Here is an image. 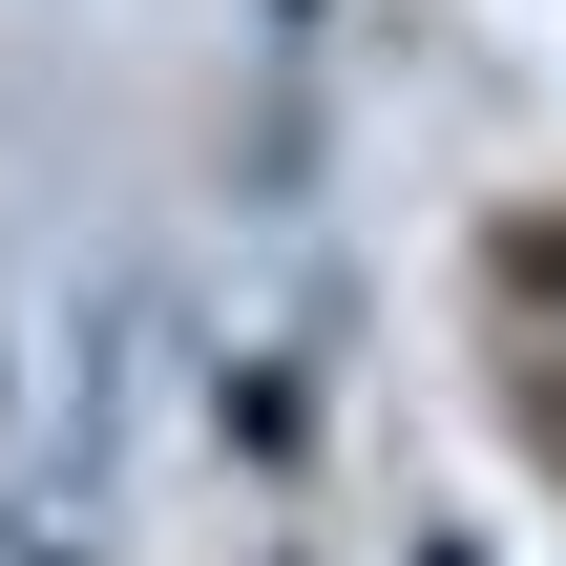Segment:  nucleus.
<instances>
[{
	"label": "nucleus",
	"mask_w": 566,
	"mask_h": 566,
	"mask_svg": "<svg viewBox=\"0 0 566 566\" xmlns=\"http://www.w3.org/2000/svg\"><path fill=\"white\" fill-rule=\"evenodd\" d=\"M483 294H504V315H566V189L483 210Z\"/></svg>",
	"instance_id": "obj_1"
},
{
	"label": "nucleus",
	"mask_w": 566,
	"mask_h": 566,
	"mask_svg": "<svg viewBox=\"0 0 566 566\" xmlns=\"http://www.w3.org/2000/svg\"><path fill=\"white\" fill-rule=\"evenodd\" d=\"M504 441H525V462L566 483V357H525V378H504Z\"/></svg>",
	"instance_id": "obj_2"
}]
</instances>
